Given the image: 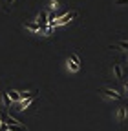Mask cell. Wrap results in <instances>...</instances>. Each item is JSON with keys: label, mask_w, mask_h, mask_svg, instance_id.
<instances>
[{"label": "cell", "mask_w": 128, "mask_h": 131, "mask_svg": "<svg viewBox=\"0 0 128 131\" xmlns=\"http://www.w3.org/2000/svg\"><path fill=\"white\" fill-rule=\"evenodd\" d=\"M124 2H126V0H115V4H117V6H121V4H124Z\"/></svg>", "instance_id": "7c38bea8"}, {"label": "cell", "mask_w": 128, "mask_h": 131, "mask_svg": "<svg viewBox=\"0 0 128 131\" xmlns=\"http://www.w3.org/2000/svg\"><path fill=\"white\" fill-rule=\"evenodd\" d=\"M114 73H115L117 78H123V68H121L119 64H114Z\"/></svg>", "instance_id": "9c48e42d"}, {"label": "cell", "mask_w": 128, "mask_h": 131, "mask_svg": "<svg viewBox=\"0 0 128 131\" xmlns=\"http://www.w3.org/2000/svg\"><path fill=\"white\" fill-rule=\"evenodd\" d=\"M68 66H70V69L71 71H79V69H81V60H79V57L75 55V53H71L70 55V58H68Z\"/></svg>", "instance_id": "7a4b0ae2"}, {"label": "cell", "mask_w": 128, "mask_h": 131, "mask_svg": "<svg viewBox=\"0 0 128 131\" xmlns=\"http://www.w3.org/2000/svg\"><path fill=\"white\" fill-rule=\"evenodd\" d=\"M7 96L11 98L13 102H20V91H17V89H9L7 91Z\"/></svg>", "instance_id": "5b68a950"}, {"label": "cell", "mask_w": 128, "mask_h": 131, "mask_svg": "<svg viewBox=\"0 0 128 131\" xmlns=\"http://www.w3.org/2000/svg\"><path fill=\"white\" fill-rule=\"evenodd\" d=\"M124 118H126V107H119V111H117V120L123 122Z\"/></svg>", "instance_id": "ba28073f"}, {"label": "cell", "mask_w": 128, "mask_h": 131, "mask_svg": "<svg viewBox=\"0 0 128 131\" xmlns=\"http://www.w3.org/2000/svg\"><path fill=\"white\" fill-rule=\"evenodd\" d=\"M35 22H37V24H39L40 27H44V26H48V13H46V11H40Z\"/></svg>", "instance_id": "277c9868"}, {"label": "cell", "mask_w": 128, "mask_h": 131, "mask_svg": "<svg viewBox=\"0 0 128 131\" xmlns=\"http://www.w3.org/2000/svg\"><path fill=\"white\" fill-rule=\"evenodd\" d=\"M50 7H51L53 11H57V9H59V2H57V0H51V2H50Z\"/></svg>", "instance_id": "30bf717a"}, {"label": "cell", "mask_w": 128, "mask_h": 131, "mask_svg": "<svg viewBox=\"0 0 128 131\" xmlns=\"http://www.w3.org/2000/svg\"><path fill=\"white\" fill-rule=\"evenodd\" d=\"M0 107H4V106H2V100H0Z\"/></svg>", "instance_id": "9a60e30c"}, {"label": "cell", "mask_w": 128, "mask_h": 131, "mask_svg": "<svg viewBox=\"0 0 128 131\" xmlns=\"http://www.w3.org/2000/svg\"><path fill=\"white\" fill-rule=\"evenodd\" d=\"M26 29L33 31V33H39V31H40V26H39L37 22H28V24H26Z\"/></svg>", "instance_id": "52a82bcc"}, {"label": "cell", "mask_w": 128, "mask_h": 131, "mask_svg": "<svg viewBox=\"0 0 128 131\" xmlns=\"http://www.w3.org/2000/svg\"><path fill=\"white\" fill-rule=\"evenodd\" d=\"M6 2H7V4H13V2H15V0H6Z\"/></svg>", "instance_id": "5bb4252c"}, {"label": "cell", "mask_w": 128, "mask_h": 131, "mask_svg": "<svg viewBox=\"0 0 128 131\" xmlns=\"http://www.w3.org/2000/svg\"><path fill=\"white\" fill-rule=\"evenodd\" d=\"M119 47H123V49H126V51H128V40H121V42H119Z\"/></svg>", "instance_id": "8fae6325"}, {"label": "cell", "mask_w": 128, "mask_h": 131, "mask_svg": "<svg viewBox=\"0 0 128 131\" xmlns=\"http://www.w3.org/2000/svg\"><path fill=\"white\" fill-rule=\"evenodd\" d=\"M124 89L128 91V80H124Z\"/></svg>", "instance_id": "4fadbf2b"}, {"label": "cell", "mask_w": 128, "mask_h": 131, "mask_svg": "<svg viewBox=\"0 0 128 131\" xmlns=\"http://www.w3.org/2000/svg\"><path fill=\"white\" fill-rule=\"evenodd\" d=\"M0 100H2V106H4V107H7V109L11 107V98L7 96V91L2 93V98H0Z\"/></svg>", "instance_id": "8992f818"}, {"label": "cell", "mask_w": 128, "mask_h": 131, "mask_svg": "<svg viewBox=\"0 0 128 131\" xmlns=\"http://www.w3.org/2000/svg\"><path fill=\"white\" fill-rule=\"evenodd\" d=\"M77 16H79L77 11H70V13H66V15L59 16V18H55V27H57V26H64V24H70L71 20L77 18Z\"/></svg>", "instance_id": "6da1fadb"}, {"label": "cell", "mask_w": 128, "mask_h": 131, "mask_svg": "<svg viewBox=\"0 0 128 131\" xmlns=\"http://www.w3.org/2000/svg\"><path fill=\"white\" fill-rule=\"evenodd\" d=\"M101 93H103L104 96H108V98H114V100H121V98H123L121 93H117L115 89H112V88H103Z\"/></svg>", "instance_id": "3957f363"}]
</instances>
